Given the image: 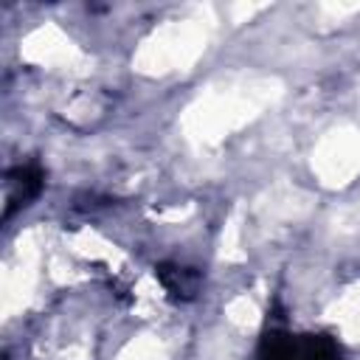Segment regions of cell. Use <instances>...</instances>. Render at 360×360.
I'll return each mask as SVG.
<instances>
[{"label":"cell","instance_id":"obj_1","mask_svg":"<svg viewBox=\"0 0 360 360\" xmlns=\"http://www.w3.org/2000/svg\"><path fill=\"white\" fill-rule=\"evenodd\" d=\"M264 360H338V352L326 340H292L273 335L264 343Z\"/></svg>","mask_w":360,"mask_h":360}]
</instances>
